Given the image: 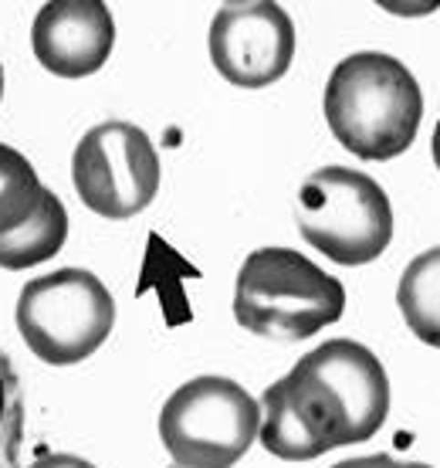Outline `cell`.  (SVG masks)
Returning <instances> with one entry per match:
<instances>
[{"instance_id": "1", "label": "cell", "mask_w": 440, "mask_h": 468, "mask_svg": "<svg viewBox=\"0 0 440 468\" xmlns=\"http://www.w3.org/2000/svg\"><path fill=\"white\" fill-rule=\"evenodd\" d=\"M390 414L380 356L356 340H325L261 398V445L281 462H312L370 441Z\"/></svg>"}, {"instance_id": "2", "label": "cell", "mask_w": 440, "mask_h": 468, "mask_svg": "<svg viewBox=\"0 0 440 468\" xmlns=\"http://www.w3.org/2000/svg\"><path fill=\"white\" fill-rule=\"evenodd\" d=\"M325 122L352 156L386 164L417 140L424 92L403 61L382 51L349 55L325 82Z\"/></svg>"}, {"instance_id": "3", "label": "cell", "mask_w": 440, "mask_h": 468, "mask_svg": "<svg viewBox=\"0 0 440 468\" xmlns=\"http://www.w3.org/2000/svg\"><path fill=\"white\" fill-rule=\"evenodd\" d=\"M346 313L342 282L291 248H257L234 285V319L267 340H309Z\"/></svg>"}, {"instance_id": "4", "label": "cell", "mask_w": 440, "mask_h": 468, "mask_svg": "<svg viewBox=\"0 0 440 468\" xmlns=\"http://www.w3.org/2000/svg\"><path fill=\"white\" fill-rule=\"evenodd\" d=\"M299 228L336 265H370L393 241V207L370 174L322 166L299 190Z\"/></svg>"}, {"instance_id": "5", "label": "cell", "mask_w": 440, "mask_h": 468, "mask_svg": "<svg viewBox=\"0 0 440 468\" xmlns=\"http://www.w3.org/2000/svg\"><path fill=\"white\" fill-rule=\"evenodd\" d=\"M17 329L27 350L51 367L89 360L116 326V303L99 275L58 269L31 279L17 295Z\"/></svg>"}, {"instance_id": "6", "label": "cell", "mask_w": 440, "mask_h": 468, "mask_svg": "<svg viewBox=\"0 0 440 468\" xmlns=\"http://www.w3.org/2000/svg\"><path fill=\"white\" fill-rule=\"evenodd\" d=\"M261 428V404L227 377L186 380L160 410V438L180 468H231Z\"/></svg>"}, {"instance_id": "7", "label": "cell", "mask_w": 440, "mask_h": 468, "mask_svg": "<svg viewBox=\"0 0 440 468\" xmlns=\"http://www.w3.org/2000/svg\"><path fill=\"white\" fill-rule=\"evenodd\" d=\"M71 180L89 211L126 221L156 200L160 153L132 122H99L75 146Z\"/></svg>"}, {"instance_id": "8", "label": "cell", "mask_w": 440, "mask_h": 468, "mask_svg": "<svg viewBox=\"0 0 440 468\" xmlns=\"http://www.w3.org/2000/svg\"><path fill=\"white\" fill-rule=\"evenodd\" d=\"M295 58V24L278 0L227 4L210 21V61L224 82L237 89H267Z\"/></svg>"}, {"instance_id": "9", "label": "cell", "mask_w": 440, "mask_h": 468, "mask_svg": "<svg viewBox=\"0 0 440 468\" xmlns=\"http://www.w3.org/2000/svg\"><path fill=\"white\" fill-rule=\"evenodd\" d=\"M41 69L58 79H85L102 69L116 48V21L105 0H47L31 27Z\"/></svg>"}, {"instance_id": "10", "label": "cell", "mask_w": 440, "mask_h": 468, "mask_svg": "<svg viewBox=\"0 0 440 468\" xmlns=\"http://www.w3.org/2000/svg\"><path fill=\"white\" fill-rule=\"evenodd\" d=\"M65 238H68V211L58 194L45 187L35 214L24 224H17L14 231L0 234V269H35L58 255L65 248Z\"/></svg>"}, {"instance_id": "11", "label": "cell", "mask_w": 440, "mask_h": 468, "mask_svg": "<svg viewBox=\"0 0 440 468\" xmlns=\"http://www.w3.org/2000/svg\"><path fill=\"white\" fill-rule=\"evenodd\" d=\"M396 305L410 333L440 350V248H430L406 265L396 289Z\"/></svg>"}, {"instance_id": "12", "label": "cell", "mask_w": 440, "mask_h": 468, "mask_svg": "<svg viewBox=\"0 0 440 468\" xmlns=\"http://www.w3.org/2000/svg\"><path fill=\"white\" fill-rule=\"evenodd\" d=\"M41 194H45V184L37 180V170L27 164V156L0 143V234L27 221Z\"/></svg>"}, {"instance_id": "13", "label": "cell", "mask_w": 440, "mask_h": 468, "mask_svg": "<svg viewBox=\"0 0 440 468\" xmlns=\"http://www.w3.org/2000/svg\"><path fill=\"white\" fill-rule=\"evenodd\" d=\"M24 398L11 356L0 350V468H21Z\"/></svg>"}, {"instance_id": "14", "label": "cell", "mask_w": 440, "mask_h": 468, "mask_svg": "<svg viewBox=\"0 0 440 468\" xmlns=\"http://www.w3.org/2000/svg\"><path fill=\"white\" fill-rule=\"evenodd\" d=\"M372 4L393 17H427L440 11V0H372Z\"/></svg>"}, {"instance_id": "15", "label": "cell", "mask_w": 440, "mask_h": 468, "mask_svg": "<svg viewBox=\"0 0 440 468\" xmlns=\"http://www.w3.org/2000/svg\"><path fill=\"white\" fill-rule=\"evenodd\" d=\"M31 468H95V465L79 455H45V458H37Z\"/></svg>"}, {"instance_id": "16", "label": "cell", "mask_w": 440, "mask_h": 468, "mask_svg": "<svg viewBox=\"0 0 440 468\" xmlns=\"http://www.w3.org/2000/svg\"><path fill=\"white\" fill-rule=\"evenodd\" d=\"M332 468H403L400 462H393L390 455H366V458H349V462H339Z\"/></svg>"}, {"instance_id": "17", "label": "cell", "mask_w": 440, "mask_h": 468, "mask_svg": "<svg viewBox=\"0 0 440 468\" xmlns=\"http://www.w3.org/2000/svg\"><path fill=\"white\" fill-rule=\"evenodd\" d=\"M430 153H434V164H437V170H440V122H437V129H434V140H430Z\"/></svg>"}, {"instance_id": "18", "label": "cell", "mask_w": 440, "mask_h": 468, "mask_svg": "<svg viewBox=\"0 0 440 468\" xmlns=\"http://www.w3.org/2000/svg\"><path fill=\"white\" fill-rule=\"evenodd\" d=\"M403 468H430V465H424V462H406Z\"/></svg>"}, {"instance_id": "19", "label": "cell", "mask_w": 440, "mask_h": 468, "mask_svg": "<svg viewBox=\"0 0 440 468\" xmlns=\"http://www.w3.org/2000/svg\"><path fill=\"white\" fill-rule=\"evenodd\" d=\"M0 99H4V69H0Z\"/></svg>"}, {"instance_id": "20", "label": "cell", "mask_w": 440, "mask_h": 468, "mask_svg": "<svg viewBox=\"0 0 440 468\" xmlns=\"http://www.w3.org/2000/svg\"><path fill=\"white\" fill-rule=\"evenodd\" d=\"M227 4H244V0H227Z\"/></svg>"}, {"instance_id": "21", "label": "cell", "mask_w": 440, "mask_h": 468, "mask_svg": "<svg viewBox=\"0 0 440 468\" xmlns=\"http://www.w3.org/2000/svg\"><path fill=\"white\" fill-rule=\"evenodd\" d=\"M176 468H180V465H176Z\"/></svg>"}]
</instances>
